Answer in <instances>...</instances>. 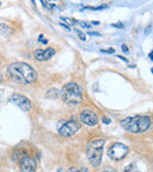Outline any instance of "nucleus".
I'll return each instance as SVG.
<instances>
[{"label": "nucleus", "instance_id": "nucleus-1", "mask_svg": "<svg viewBox=\"0 0 153 172\" xmlns=\"http://www.w3.org/2000/svg\"><path fill=\"white\" fill-rule=\"evenodd\" d=\"M7 74L11 80L18 84H32L38 78L35 70L26 63H13L7 67Z\"/></svg>", "mask_w": 153, "mask_h": 172}, {"label": "nucleus", "instance_id": "nucleus-2", "mask_svg": "<svg viewBox=\"0 0 153 172\" xmlns=\"http://www.w3.org/2000/svg\"><path fill=\"white\" fill-rule=\"evenodd\" d=\"M121 126L126 131L132 133H143L147 131L151 126V119L147 116L127 117L121 120Z\"/></svg>", "mask_w": 153, "mask_h": 172}, {"label": "nucleus", "instance_id": "nucleus-3", "mask_svg": "<svg viewBox=\"0 0 153 172\" xmlns=\"http://www.w3.org/2000/svg\"><path fill=\"white\" fill-rule=\"evenodd\" d=\"M82 88L75 83H68L60 91V98L68 105H79L82 101Z\"/></svg>", "mask_w": 153, "mask_h": 172}, {"label": "nucleus", "instance_id": "nucleus-4", "mask_svg": "<svg viewBox=\"0 0 153 172\" xmlns=\"http://www.w3.org/2000/svg\"><path fill=\"white\" fill-rule=\"evenodd\" d=\"M104 145L105 141L103 139H97V140L90 141L86 148V154L88 158V162L91 163L93 167L100 166L103 162V153H104Z\"/></svg>", "mask_w": 153, "mask_h": 172}, {"label": "nucleus", "instance_id": "nucleus-5", "mask_svg": "<svg viewBox=\"0 0 153 172\" xmlns=\"http://www.w3.org/2000/svg\"><path fill=\"white\" fill-rule=\"evenodd\" d=\"M128 153V146H126L123 143H113L107 151V156L112 159V160H121Z\"/></svg>", "mask_w": 153, "mask_h": 172}, {"label": "nucleus", "instance_id": "nucleus-6", "mask_svg": "<svg viewBox=\"0 0 153 172\" xmlns=\"http://www.w3.org/2000/svg\"><path fill=\"white\" fill-rule=\"evenodd\" d=\"M79 129V124H76L75 122H64V124L61 122L58 125L59 134L63 137H73Z\"/></svg>", "mask_w": 153, "mask_h": 172}, {"label": "nucleus", "instance_id": "nucleus-7", "mask_svg": "<svg viewBox=\"0 0 153 172\" xmlns=\"http://www.w3.org/2000/svg\"><path fill=\"white\" fill-rule=\"evenodd\" d=\"M12 101L25 112H28L32 107V103L29 101V99L21 94H13L12 95Z\"/></svg>", "mask_w": 153, "mask_h": 172}, {"label": "nucleus", "instance_id": "nucleus-8", "mask_svg": "<svg viewBox=\"0 0 153 172\" xmlns=\"http://www.w3.org/2000/svg\"><path fill=\"white\" fill-rule=\"evenodd\" d=\"M37 170V160L32 157H24L20 160V171L21 172H35Z\"/></svg>", "mask_w": 153, "mask_h": 172}, {"label": "nucleus", "instance_id": "nucleus-9", "mask_svg": "<svg viewBox=\"0 0 153 172\" xmlns=\"http://www.w3.org/2000/svg\"><path fill=\"white\" fill-rule=\"evenodd\" d=\"M80 120H81L85 125H87V126H95V125L98 124L97 114L92 111H88V110L82 111L81 113H80Z\"/></svg>", "mask_w": 153, "mask_h": 172}, {"label": "nucleus", "instance_id": "nucleus-10", "mask_svg": "<svg viewBox=\"0 0 153 172\" xmlns=\"http://www.w3.org/2000/svg\"><path fill=\"white\" fill-rule=\"evenodd\" d=\"M56 54V50L52 47H47L45 50H37L34 52V58L39 61H45L52 58Z\"/></svg>", "mask_w": 153, "mask_h": 172}, {"label": "nucleus", "instance_id": "nucleus-11", "mask_svg": "<svg viewBox=\"0 0 153 172\" xmlns=\"http://www.w3.org/2000/svg\"><path fill=\"white\" fill-rule=\"evenodd\" d=\"M10 33H12V28L10 26H7L5 24L0 25V35H7Z\"/></svg>", "mask_w": 153, "mask_h": 172}, {"label": "nucleus", "instance_id": "nucleus-12", "mask_svg": "<svg viewBox=\"0 0 153 172\" xmlns=\"http://www.w3.org/2000/svg\"><path fill=\"white\" fill-rule=\"evenodd\" d=\"M46 95L48 98H60V91L56 90V88H52V90H50L46 93Z\"/></svg>", "mask_w": 153, "mask_h": 172}, {"label": "nucleus", "instance_id": "nucleus-13", "mask_svg": "<svg viewBox=\"0 0 153 172\" xmlns=\"http://www.w3.org/2000/svg\"><path fill=\"white\" fill-rule=\"evenodd\" d=\"M124 172H140L139 169L137 167V164H134V163H132V164L127 165L126 167L124 169Z\"/></svg>", "mask_w": 153, "mask_h": 172}, {"label": "nucleus", "instance_id": "nucleus-14", "mask_svg": "<svg viewBox=\"0 0 153 172\" xmlns=\"http://www.w3.org/2000/svg\"><path fill=\"white\" fill-rule=\"evenodd\" d=\"M75 31H76V33H78V35H79L80 40H82V41H85V40H86V37H85V34H84V33H81V32H80L79 29H75Z\"/></svg>", "mask_w": 153, "mask_h": 172}, {"label": "nucleus", "instance_id": "nucleus-15", "mask_svg": "<svg viewBox=\"0 0 153 172\" xmlns=\"http://www.w3.org/2000/svg\"><path fill=\"white\" fill-rule=\"evenodd\" d=\"M101 52H106V53H114V48H111V50H101Z\"/></svg>", "mask_w": 153, "mask_h": 172}, {"label": "nucleus", "instance_id": "nucleus-16", "mask_svg": "<svg viewBox=\"0 0 153 172\" xmlns=\"http://www.w3.org/2000/svg\"><path fill=\"white\" fill-rule=\"evenodd\" d=\"M67 172H80V171H79L78 169H74V167H71V169H70Z\"/></svg>", "mask_w": 153, "mask_h": 172}, {"label": "nucleus", "instance_id": "nucleus-17", "mask_svg": "<svg viewBox=\"0 0 153 172\" xmlns=\"http://www.w3.org/2000/svg\"><path fill=\"white\" fill-rule=\"evenodd\" d=\"M39 38H40L39 40H40L41 42H44V44H46V42H47V40H46V39H44V35H40Z\"/></svg>", "mask_w": 153, "mask_h": 172}, {"label": "nucleus", "instance_id": "nucleus-18", "mask_svg": "<svg viewBox=\"0 0 153 172\" xmlns=\"http://www.w3.org/2000/svg\"><path fill=\"white\" fill-rule=\"evenodd\" d=\"M121 47H123V51H124V52H128V48H127L126 45H123Z\"/></svg>", "mask_w": 153, "mask_h": 172}, {"label": "nucleus", "instance_id": "nucleus-19", "mask_svg": "<svg viewBox=\"0 0 153 172\" xmlns=\"http://www.w3.org/2000/svg\"><path fill=\"white\" fill-rule=\"evenodd\" d=\"M88 34H91V35H100L99 33H97V32H88Z\"/></svg>", "mask_w": 153, "mask_h": 172}, {"label": "nucleus", "instance_id": "nucleus-20", "mask_svg": "<svg viewBox=\"0 0 153 172\" xmlns=\"http://www.w3.org/2000/svg\"><path fill=\"white\" fill-rule=\"evenodd\" d=\"M104 123H105V124H110V123H111V120L107 119V118H104Z\"/></svg>", "mask_w": 153, "mask_h": 172}, {"label": "nucleus", "instance_id": "nucleus-21", "mask_svg": "<svg viewBox=\"0 0 153 172\" xmlns=\"http://www.w3.org/2000/svg\"><path fill=\"white\" fill-rule=\"evenodd\" d=\"M118 58H119V59H121V60H124V61H127V59L125 58V57H120V56H118Z\"/></svg>", "mask_w": 153, "mask_h": 172}, {"label": "nucleus", "instance_id": "nucleus-22", "mask_svg": "<svg viewBox=\"0 0 153 172\" xmlns=\"http://www.w3.org/2000/svg\"><path fill=\"white\" fill-rule=\"evenodd\" d=\"M4 81V77H3V74L0 73V83H3Z\"/></svg>", "mask_w": 153, "mask_h": 172}, {"label": "nucleus", "instance_id": "nucleus-23", "mask_svg": "<svg viewBox=\"0 0 153 172\" xmlns=\"http://www.w3.org/2000/svg\"><path fill=\"white\" fill-rule=\"evenodd\" d=\"M57 172H66V171H65V170H64V169H59V170H58V171H57Z\"/></svg>", "mask_w": 153, "mask_h": 172}, {"label": "nucleus", "instance_id": "nucleus-24", "mask_svg": "<svg viewBox=\"0 0 153 172\" xmlns=\"http://www.w3.org/2000/svg\"><path fill=\"white\" fill-rule=\"evenodd\" d=\"M50 1H54V0H50Z\"/></svg>", "mask_w": 153, "mask_h": 172}]
</instances>
